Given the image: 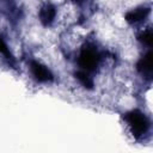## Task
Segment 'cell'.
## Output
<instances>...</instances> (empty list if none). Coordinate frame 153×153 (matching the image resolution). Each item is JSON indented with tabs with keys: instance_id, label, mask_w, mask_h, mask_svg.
<instances>
[{
	"instance_id": "1",
	"label": "cell",
	"mask_w": 153,
	"mask_h": 153,
	"mask_svg": "<svg viewBox=\"0 0 153 153\" xmlns=\"http://www.w3.org/2000/svg\"><path fill=\"white\" fill-rule=\"evenodd\" d=\"M124 118L129 123V126H130V128L135 135H141V134L146 133L148 127H149V122H148L147 117L137 110L128 112L124 116Z\"/></svg>"
},
{
	"instance_id": "2",
	"label": "cell",
	"mask_w": 153,
	"mask_h": 153,
	"mask_svg": "<svg viewBox=\"0 0 153 153\" xmlns=\"http://www.w3.org/2000/svg\"><path fill=\"white\" fill-rule=\"evenodd\" d=\"M79 66L85 69L86 72L87 71H93L96 69V67L98 66V62H99V54L97 53V50L94 48H91V47H85L80 55H79Z\"/></svg>"
},
{
	"instance_id": "3",
	"label": "cell",
	"mask_w": 153,
	"mask_h": 153,
	"mask_svg": "<svg viewBox=\"0 0 153 153\" xmlns=\"http://www.w3.org/2000/svg\"><path fill=\"white\" fill-rule=\"evenodd\" d=\"M30 68H31V72H32V75L35 76V79L41 82H47L53 79V74L50 73V71L45 66H43L36 61L31 62Z\"/></svg>"
},
{
	"instance_id": "4",
	"label": "cell",
	"mask_w": 153,
	"mask_h": 153,
	"mask_svg": "<svg viewBox=\"0 0 153 153\" xmlns=\"http://www.w3.org/2000/svg\"><path fill=\"white\" fill-rule=\"evenodd\" d=\"M137 71L142 75L151 76L152 74V53L148 51L143 57H141L137 62Z\"/></svg>"
},
{
	"instance_id": "5",
	"label": "cell",
	"mask_w": 153,
	"mask_h": 153,
	"mask_svg": "<svg viewBox=\"0 0 153 153\" xmlns=\"http://www.w3.org/2000/svg\"><path fill=\"white\" fill-rule=\"evenodd\" d=\"M55 14H56L55 7L53 5H50V4H47L39 11V19H41L43 25H49L54 20Z\"/></svg>"
},
{
	"instance_id": "6",
	"label": "cell",
	"mask_w": 153,
	"mask_h": 153,
	"mask_svg": "<svg viewBox=\"0 0 153 153\" xmlns=\"http://www.w3.org/2000/svg\"><path fill=\"white\" fill-rule=\"evenodd\" d=\"M149 13V8L148 7H140V8H136L134 11H130L126 14V19L127 22L129 23H137V22H141L143 20Z\"/></svg>"
},
{
	"instance_id": "7",
	"label": "cell",
	"mask_w": 153,
	"mask_h": 153,
	"mask_svg": "<svg viewBox=\"0 0 153 153\" xmlns=\"http://www.w3.org/2000/svg\"><path fill=\"white\" fill-rule=\"evenodd\" d=\"M75 76H76V79L81 82L82 86H85V87H87V88H92L93 81H92L91 76H90L85 71H79V72H76V73H75Z\"/></svg>"
},
{
	"instance_id": "8",
	"label": "cell",
	"mask_w": 153,
	"mask_h": 153,
	"mask_svg": "<svg viewBox=\"0 0 153 153\" xmlns=\"http://www.w3.org/2000/svg\"><path fill=\"white\" fill-rule=\"evenodd\" d=\"M139 39H140L143 44L151 47V45H152V39H153L152 31H151V30H146V31H143V32L139 36Z\"/></svg>"
},
{
	"instance_id": "9",
	"label": "cell",
	"mask_w": 153,
	"mask_h": 153,
	"mask_svg": "<svg viewBox=\"0 0 153 153\" xmlns=\"http://www.w3.org/2000/svg\"><path fill=\"white\" fill-rule=\"evenodd\" d=\"M0 53H2L5 56H7V57H12L11 56V53H10V50H8V48H7V45H6V43L0 38Z\"/></svg>"
}]
</instances>
